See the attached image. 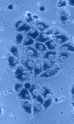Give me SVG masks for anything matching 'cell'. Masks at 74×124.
Returning a JSON list of instances; mask_svg holds the SVG:
<instances>
[{
  "instance_id": "2e32d148",
  "label": "cell",
  "mask_w": 74,
  "mask_h": 124,
  "mask_svg": "<svg viewBox=\"0 0 74 124\" xmlns=\"http://www.w3.org/2000/svg\"><path fill=\"white\" fill-rule=\"evenodd\" d=\"M44 43L48 49L51 51L55 50L57 46V43L53 39L48 40Z\"/></svg>"
},
{
  "instance_id": "60d3db41",
  "label": "cell",
  "mask_w": 74,
  "mask_h": 124,
  "mask_svg": "<svg viewBox=\"0 0 74 124\" xmlns=\"http://www.w3.org/2000/svg\"></svg>"
},
{
  "instance_id": "484cf974",
  "label": "cell",
  "mask_w": 74,
  "mask_h": 124,
  "mask_svg": "<svg viewBox=\"0 0 74 124\" xmlns=\"http://www.w3.org/2000/svg\"><path fill=\"white\" fill-rule=\"evenodd\" d=\"M60 20L62 22H65L66 21L68 18V15L67 12L64 10H61L60 12Z\"/></svg>"
},
{
  "instance_id": "9a60e30c",
  "label": "cell",
  "mask_w": 74,
  "mask_h": 124,
  "mask_svg": "<svg viewBox=\"0 0 74 124\" xmlns=\"http://www.w3.org/2000/svg\"><path fill=\"white\" fill-rule=\"evenodd\" d=\"M40 33L37 29L34 28L27 34V36L35 40L38 37Z\"/></svg>"
},
{
  "instance_id": "44dd1931",
  "label": "cell",
  "mask_w": 74,
  "mask_h": 124,
  "mask_svg": "<svg viewBox=\"0 0 74 124\" xmlns=\"http://www.w3.org/2000/svg\"><path fill=\"white\" fill-rule=\"evenodd\" d=\"M36 25L37 28L41 32H43L50 27L48 24L42 22L37 23Z\"/></svg>"
},
{
  "instance_id": "5bb4252c",
  "label": "cell",
  "mask_w": 74,
  "mask_h": 124,
  "mask_svg": "<svg viewBox=\"0 0 74 124\" xmlns=\"http://www.w3.org/2000/svg\"><path fill=\"white\" fill-rule=\"evenodd\" d=\"M47 32H41L40 33L38 37L35 40L36 42L43 43H45L47 41L50 39Z\"/></svg>"
},
{
  "instance_id": "6da1fadb",
  "label": "cell",
  "mask_w": 74,
  "mask_h": 124,
  "mask_svg": "<svg viewBox=\"0 0 74 124\" xmlns=\"http://www.w3.org/2000/svg\"><path fill=\"white\" fill-rule=\"evenodd\" d=\"M41 84L40 82L36 81L31 84V88L28 90L30 93L32 98L34 100L37 98L41 89Z\"/></svg>"
},
{
  "instance_id": "d4e9b609",
  "label": "cell",
  "mask_w": 74,
  "mask_h": 124,
  "mask_svg": "<svg viewBox=\"0 0 74 124\" xmlns=\"http://www.w3.org/2000/svg\"><path fill=\"white\" fill-rule=\"evenodd\" d=\"M24 38V37L22 34L18 33L15 36L14 42L17 45H20L23 43Z\"/></svg>"
},
{
  "instance_id": "9c48e42d",
  "label": "cell",
  "mask_w": 74,
  "mask_h": 124,
  "mask_svg": "<svg viewBox=\"0 0 74 124\" xmlns=\"http://www.w3.org/2000/svg\"><path fill=\"white\" fill-rule=\"evenodd\" d=\"M54 40L59 45H62L68 42L69 39L66 35H57L53 36Z\"/></svg>"
},
{
  "instance_id": "30bf717a",
  "label": "cell",
  "mask_w": 74,
  "mask_h": 124,
  "mask_svg": "<svg viewBox=\"0 0 74 124\" xmlns=\"http://www.w3.org/2000/svg\"><path fill=\"white\" fill-rule=\"evenodd\" d=\"M43 63L42 68L44 71L50 69L54 66L56 63V62L46 59L43 60Z\"/></svg>"
},
{
  "instance_id": "f546056e",
  "label": "cell",
  "mask_w": 74,
  "mask_h": 124,
  "mask_svg": "<svg viewBox=\"0 0 74 124\" xmlns=\"http://www.w3.org/2000/svg\"><path fill=\"white\" fill-rule=\"evenodd\" d=\"M44 99L43 97L40 94H39L36 98L34 100L40 103L43 106Z\"/></svg>"
},
{
  "instance_id": "3957f363",
  "label": "cell",
  "mask_w": 74,
  "mask_h": 124,
  "mask_svg": "<svg viewBox=\"0 0 74 124\" xmlns=\"http://www.w3.org/2000/svg\"><path fill=\"white\" fill-rule=\"evenodd\" d=\"M24 50L27 56L31 58L37 60L40 57L38 51L31 46H29L26 47Z\"/></svg>"
},
{
  "instance_id": "7c38bea8",
  "label": "cell",
  "mask_w": 74,
  "mask_h": 124,
  "mask_svg": "<svg viewBox=\"0 0 74 124\" xmlns=\"http://www.w3.org/2000/svg\"><path fill=\"white\" fill-rule=\"evenodd\" d=\"M34 74L35 77H37L43 72L42 65L39 60H37L34 65Z\"/></svg>"
},
{
  "instance_id": "52a82bcc",
  "label": "cell",
  "mask_w": 74,
  "mask_h": 124,
  "mask_svg": "<svg viewBox=\"0 0 74 124\" xmlns=\"http://www.w3.org/2000/svg\"><path fill=\"white\" fill-rule=\"evenodd\" d=\"M20 105L25 113L28 115H30L32 113L33 106L31 103L27 101H20Z\"/></svg>"
},
{
  "instance_id": "cb8c5ba5",
  "label": "cell",
  "mask_w": 74,
  "mask_h": 124,
  "mask_svg": "<svg viewBox=\"0 0 74 124\" xmlns=\"http://www.w3.org/2000/svg\"><path fill=\"white\" fill-rule=\"evenodd\" d=\"M40 94L45 99L47 97L48 95L51 94L52 93L50 89L45 87H42L40 91Z\"/></svg>"
},
{
  "instance_id": "4316f807",
  "label": "cell",
  "mask_w": 74,
  "mask_h": 124,
  "mask_svg": "<svg viewBox=\"0 0 74 124\" xmlns=\"http://www.w3.org/2000/svg\"><path fill=\"white\" fill-rule=\"evenodd\" d=\"M28 70L23 66L20 65L18 67L15 72V76L17 75L24 73L25 71H27Z\"/></svg>"
},
{
  "instance_id": "4dcf8cb0",
  "label": "cell",
  "mask_w": 74,
  "mask_h": 124,
  "mask_svg": "<svg viewBox=\"0 0 74 124\" xmlns=\"http://www.w3.org/2000/svg\"><path fill=\"white\" fill-rule=\"evenodd\" d=\"M15 89L16 93H19L23 88V85L21 84H17L15 86Z\"/></svg>"
},
{
  "instance_id": "e0dca14e",
  "label": "cell",
  "mask_w": 74,
  "mask_h": 124,
  "mask_svg": "<svg viewBox=\"0 0 74 124\" xmlns=\"http://www.w3.org/2000/svg\"><path fill=\"white\" fill-rule=\"evenodd\" d=\"M32 27L28 24L26 22L18 29L16 30V31L18 32H24L27 33L31 29Z\"/></svg>"
},
{
  "instance_id": "8d00e7d4",
  "label": "cell",
  "mask_w": 74,
  "mask_h": 124,
  "mask_svg": "<svg viewBox=\"0 0 74 124\" xmlns=\"http://www.w3.org/2000/svg\"><path fill=\"white\" fill-rule=\"evenodd\" d=\"M72 93L73 95H74V87H73L71 90Z\"/></svg>"
},
{
  "instance_id": "8fae6325",
  "label": "cell",
  "mask_w": 74,
  "mask_h": 124,
  "mask_svg": "<svg viewBox=\"0 0 74 124\" xmlns=\"http://www.w3.org/2000/svg\"><path fill=\"white\" fill-rule=\"evenodd\" d=\"M71 55L69 52H61L57 55L56 62L58 63L64 62L68 59Z\"/></svg>"
},
{
  "instance_id": "1f68e13d",
  "label": "cell",
  "mask_w": 74,
  "mask_h": 124,
  "mask_svg": "<svg viewBox=\"0 0 74 124\" xmlns=\"http://www.w3.org/2000/svg\"><path fill=\"white\" fill-rule=\"evenodd\" d=\"M31 84L29 83L28 82H26L24 85V87L28 90L31 87Z\"/></svg>"
},
{
  "instance_id": "836d02e7",
  "label": "cell",
  "mask_w": 74,
  "mask_h": 124,
  "mask_svg": "<svg viewBox=\"0 0 74 124\" xmlns=\"http://www.w3.org/2000/svg\"><path fill=\"white\" fill-rule=\"evenodd\" d=\"M13 5L12 4H10L8 6V8L10 10H13L14 8Z\"/></svg>"
},
{
  "instance_id": "d6986e66",
  "label": "cell",
  "mask_w": 74,
  "mask_h": 124,
  "mask_svg": "<svg viewBox=\"0 0 74 124\" xmlns=\"http://www.w3.org/2000/svg\"><path fill=\"white\" fill-rule=\"evenodd\" d=\"M35 48L38 51L42 52L47 51L48 49L46 46L44 44L36 42L34 45Z\"/></svg>"
},
{
  "instance_id": "ab89813d",
  "label": "cell",
  "mask_w": 74,
  "mask_h": 124,
  "mask_svg": "<svg viewBox=\"0 0 74 124\" xmlns=\"http://www.w3.org/2000/svg\"><path fill=\"white\" fill-rule=\"evenodd\" d=\"M73 99H74V95H73Z\"/></svg>"
},
{
  "instance_id": "7a4b0ae2",
  "label": "cell",
  "mask_w": 74,
  "mask_h": 124,
  "mask_svg": "<svg viewBox=\"0 0 74 124\" xmlns=\"http://www.w3.org/2000/svg\"><path fill=\"white\" fill-rule=\"evenodd\" d=\"M20 63L27 70L30 74L32 75L33 74L35 65L34 61L32 59L27 58H25L20 61Z\"/></svg>"
},
{
  "instance_id": "8992f818",
  "label": "cell",
  "mask_w": 74,
  "mask_h": 124,
  "mask_svg": "<svg viewBox=\"0 0 74 124\" xmlns=\"http://www.w3.org/2000/svg\"><path fill=\"white\" fill-rule=\"evenodd\" d=\"M29 92L27 89L23 88L18 94L19 99L23 101H27L31 102L32 99Z\"/></svg>"
},
{
  "instance_id": "4fadbf2b",
  "label": "cell",
  "mask_w": 74,
  "mask_h": 124,
  "mask_svg": "<svg viewBox=\"0 0 74 124\" xmlns=\"http://www.w3.org/2000/svg\"><path fill=\"white\" fill-rule=\"evenodd\" d=\"M42 106L39 102L34 101L33 106V112L34 116L39 115L43 110Z\"/></svg>"
},
{
  "instance_id": "603a6c76",
  "label": "cell",
  "mask_w": 74,
  "mask_h": 124,
  "mask_svg": "<svg viewBox=\"0 0 74 124\" xmlns=\"http://www.w3.org/2000/svg\"><path fill=\"white\" fill-rule=\"evenodd\" d=\"M9 51L14 57H19L18 50L15 46L13 45L10 46L9 48Z\"/></svg>"
},
{
  "instance_id": "d590c367",
  "label": "cell",
  "mask_w": 74,
  "mask_h": 124,
  "mask_svg": "<svg viewBox=\"0 0 74 124\" xmlns=\"http://www.w3.org/2000/svg\"><path fill=\"white\" fill-rule=\"evenodd\" d=\"M68 2L71 5L74 6V0H69Z\"/></svg>"
},
{
  "instance_id": "ffe728a7",
  "label": "cell",
  "mask_w": 74,
  "mask_h": 124,
  "mask_svg": "<svg viewBox=\"0 0 74 124\" xmlns=\"http://www.w3.org/2000/svg\"><path fill=\"white\" fill-rule=\"evenodd\" d=\"M58 50L63 51H74V47L71 44L67 43L61 45L59 48Z\"/></svg>"
},
{
  "instance_id": "e575fe53",
  "label": "cell",
  "mask_w": 74,
  "mask_h": 124,
  "mask_svg": "<svg viewBox=\"0 0 74 124\" xmlns=\"http://www.w3.org/2000/svg\"><path fill=\"white\" fill-rule=\"evenodd\" d=\"M45 9V7L43 6H41L40 8V11L42 12L44 11Z\"/></svg>"
},
{
  "instance_id": "277c9868",
  "label": "cell",
  "mask_w": 74,
  "mask_h": 124,
  "mask_svg": "<svg viewBox=\"0 0 74 124\" xmlns=\"http://www.w3.org/2000/svg\"><path fill=\"white\" fill-rule=\"evenodd\" d=\"M60 69V68L59 67H57L47 70L40 75L39 77L41 78H51L56 75Z\"/></svg>"
},
{
  "instance_id": "83f0119b",
  "label": "cell",
  "mask_w": 74,
  "mask_h": 124,
  "mask_svg": "<svg viewBox=\"0 0 74 124\" xmlns=\"http://www.w3.org/2000/svg\"><path fill=\"white\" fill-rule=\"evenodd\" d=\"M52 102V99L51 98L48 99L44 101L43 106V108L46 110L51 105Z\"/></svg>"
},
{
  "instance_id": "f35d334b",
  "label": "cell",
  "mask_w": 74,
  "mask_h": 124,
  "mask_svg": "<svg viewBox=\"0 0 74 124\" xmlns=\"http://www.w3.org/2000/svg\"><path fill=\"white\" fill-rule=\"evenodd\" d=\"M27 16L28 17L31 16V14L30 13H28L27 14Z\"/></svg>"
},
{
  "instance_id": "74e56055",
  "label": "cell",
  "mask_w": 74,
  "mask_h": 124,
  "mask_svg": "<svg viewBox=\"0 0 74 124\" xmlns=\"http://www.w3.org/2000/svg\"><path fill=\"white\" fill-rule=\"evenodd\" d=\"M33 18H34L35 19H38L39 18V16H38L37 15H34L33 16Z\"/></svg>"
},
{
  "instance_id": "7402d4cb",
  "label": "cell",
  "mask_w": 74,
  "mask_h": 124,
  "mask_svg": "<svg viewBox=\"0 0 74 124\" xmlns=\"http://www.w3.org/2000/svg\"><path fill=\"white\" fill-rule=\"evenodd\" d=\"M34 39L27 36L24 38L22 44L23 46H28L34 44Z\"/></svg>"
},
{
  "instance_id": "ba28073f",
  "label": "cell",
  "mask_w": 74,
  "mask_h": 124,
  "mask_svg": "<svg viewBox=\"0 0 74 124\" xmlns=\"http://www.w3.org/2000/svg\"><path fill=\"white\" fill-rule=\"evenodd\" d=\"M7 55L9 68L12 70H14L17 66L19 64V62L11 54L8 53Z\"/></svg>"
},
{
  "instance_id": "f1b7e54d",
  "label": "cell",
  "mask_w": 74,
  "mask_h": 124,
  "mask_svg": "<svg viewBox=\"0 0 74 124\" xmlns=\"http://www.w3.org/2000/svg\"><path fill=\"white\" fill-rule=\"evenodd\" d=\"M25 23V22L23 21L22 20H18L15 22L14 24V28L16 30H17Z\"/></svg>"
},
{
  "instance_id": "5b68a950",
  "label": "cell",
  "mask_w": 74,
  "mask_h": 124,
  "mask_svg": "<svg viewBox=\"0 0 74 124\" xmlns=\"http://www.w3.org/2000/svg\"><path fill=\"white\" fill-rule=\"evenodd\" d=\"M30 74H27L24 72L15 76V78L20 83L23 84L25 82H31L32 81V79L30 77Z\"/></svg>"
},
{
  "instance_id": "d6a6232c",
  "label": "cell",
  "mask_w": 74,
  "mask_h": 124,
  "mask_svg": "<svg viewBox=\"0 0 74 124\" xmlns=\"http://www.w3.org/2000/svg\"><path fill=\"white\" fill-rule=\"evenodd\" d=\"M26 22L27 23H29L31 21H33V19L32 17L30 16V17H28L26 18Z\"/></svg>"
},
{
  "instance_id": "ac0fdd59",
  "label": "cell",
  "mask_w": 74,
  "mask_h": 124,
  "mask_svg": "<svg viewBox=\"0 0 74 124\" xmlns=\"http://www.w3.org/2000/svg\"><path fill=\"white\" fill-rule=\"evenodd\" d=\"M57 55V53L55 51H49L46 53L43 58L46 60H52L56 57Z\"/></svg>"
}]
</instances>
